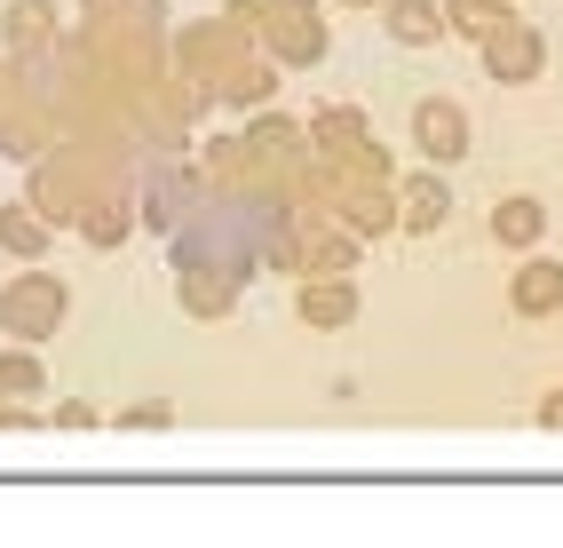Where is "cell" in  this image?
<instances>
[{
  "instance_id": "7a4b0ae2",
  "label": "cell",
  "mask_w": 563,
  "mask_h": 548,
  "mask_svg": "<svg viewBox=\"0 0 563 548\" xmlns=\"http://www.w3.org/2000/svg\"><path fill=\"white\" fill-rule=\"evenodd\" d=\"M532 231H540V207H532V199L500 207V239H532Z\"/></svg>"
},
{
  "instance_id": "6da1fadb",
  "label": "cell",
  "mask_w": 563,
  "mask_h": 548,
  "mask_svg": "<svg viewBox=\"0 0 563 548\" xmlns=\"http://www.w3.org/2000/svg\"><path fill=\"white\" fill-rule=\"evenodd\" d=\"M563 303V271H523V310H548Z\"/></svg>"
}]
</instances>
